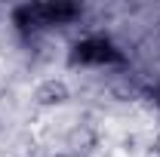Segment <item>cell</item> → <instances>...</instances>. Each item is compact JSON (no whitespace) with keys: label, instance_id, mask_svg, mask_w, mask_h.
Here are the masks:
<instances>
[{"label":"cell","instance_id":"6da1fadb","mask_svg":"<svg viewBox=\"0 0 160 157\" xmlns=\"http://www.w3.org/2000/svg\"><path fill=\"white\" fill-rule=\"evenodd\" d=\"M111 59H117V53H114V46L108 43L105 37H86V40H80L77 46H74V56H71V62L74 65H86V62H111Z\"/></svg>","mask_w":160,"mask_h":157},{"label":"cell","instance_id":"7a4b0ae2","mask_svg":"<svg viewBox=\"0 0 160 157\" xmlns=\"http://www.w3.org/2000/svg\"><path fill=\"white\" fill-rule=\"evenodd\" d=\"M68 99H71V89H68V83L62 77H46L34 86V102L40 108H59Z\"/></svg>","mask_w":160,"mask_h":157},{"label":"cell","instance_id":"3957f363","mask_svg":"<svg viewBox=\"0 0 160 157\" xmlns=\"http://www.w3.org/2000/svg\"><path fill=\"white\" fill-rule=\"evenodd\" d=\"M92 148H96V129L89 123H74L68 129V136H65V151L80 157V154H86V151H92Z\"/></svg>","mask_w":160,"mask_h":157},{"label":"cell","instance_id":"277c9868","mask_svg":"<svg viewBox=\"0 0 160 157\" xmlns=\"http://www.w3.org/2000/svg\"><path fill=\"white\" fill-rule=\"evenodd\" d=\"M56 157H74V154H68V151H62V154H56Z\"/></svg>","mask_w":160,"mask_h":157}]
</instances>
